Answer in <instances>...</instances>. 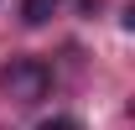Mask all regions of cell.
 <instances>
[{"instance_id": "1", "label": "cell", "mask_w": 135, "mask_h": 130, "mask_svg": "<svg viewBox=\"0 0 135 130\" xmlns=\"http://www.w3.org/2000/svg\"><path fill=\"white\" fill-rule=\"evenodd\" d=\"M0 83H5V94L16 99V104H36V99H47V89H52V68L36 63V57H16Z\"/></svg>"}, {"instance_id": "2", "label": "cell", "mask_w": 135, "mask_h": 130, "mask_svg": "<svg viewBox=\"0 0 135 130\" xmlns=\"http://www.w3.org/2000/svg\"><path fill=\"white\" fill-rule=\"evenodd\" d=\"M57 5H62V0H21V21H26V26H47Z\"/></svg>"}, {"instance_id": "3", "label": "cell", "mask_w": 135, "mask_h": 130, "mask_svg": "<svg viewBox=\"0 0 135 130\" xmlns=\"http://www.w3.org/2000/svg\"><path fill=\"white\" fill-rule=\"evenodd\" d=\"M36 130H83V125H78L73 114H47V120H42Z\"/></svg>"}, {"instance_id": "4", "label": "cell", "mask_w": 135, "mask_h": 130, "mask_svg": "<svg viewBox=\"0 0 135 130\" xmlns=\"http://www.w3.org/2000/svg\"><path fill=\"white\" fill-rule=\"evenodd\" d=\"M78 11H83V16L94 21V16H99V11H104V0H78Z\"/></svg>"}]
</instances>
